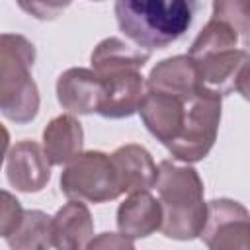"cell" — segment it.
Instances as JSON below:
<instances>
[{"instance_id": "1", "label": "cell", "mask_w": 250, "mask_h": 250, "mask_svg": "<svg viewBox=\"0 0 250 250\" xmlns=\"http://www.w3.org/2000/svg\"><path fill=\"white\" fill-rule=\"evenodd\" d=\"M221 94L203 82L184 88L146 86L139 115L148 133L182 162H199L213 148L221 125Z\"/></svg>"}, {"instance_id": "2", "label": "cell", "mask_w": 250, "mask_h": 250, "mask_svg": "<svg viewBox=\"0 0 250 250\" xmlns=\"http://www.w3.org/2000/svg\"><path fill=\"white\" fill-rule=\"evenodd\" d=\"M162 203L160 232L174 240H191L201 234L207 219L203 201V180L193 166L162 160L154 182Z\"/></svg>"}, {"instance_id": "3", "label": "cell", "mask_w": 250, "mask_h": 250, "mask_svg": "<svg viewBox=\"0 0 250 250\" xmlns=\"http://www.w3.org/2000/svg\"><path fill=\"white\" fill-rule=\"evenodd\" d=\"M195 12L197 0H115L119 29L146 51L176 43L191 27Z\"/></svg>"}, {"instance_id": "4", "label": "cell", "mask_w": 250, "mask_h": 250, "mask_svg": "<svg viewBox=\"0 0 250 250\" xmlns=\"http://www.w3.org/2000/svg\"><path fill=\"white\" fill-rule=\"evenodd\" d=\"M35 45L20 33L0 37V109L14 123H29L39 111V88L31 76Z\"/></svg>"}, {"instance_id": "5", "label": "cell", "mask_w": 250, "mask_h": 250, "mask_svg": "<svg viewBox=\"0 0 250 250\" xmlns=\"http://www.w3.org/2000/svg\"><path fill=\"white\" fill-rule=\"evenodd\" d=\"M238 37L232 27L211 18L188 51L199 80L221 96L234 90L236 74L248 57L244 49H238Z\"/></svg>"}, {"instance_id": "6", "label": "cell", "mask_w": 250, "mask_h": 250, "mask_svg": "<svg viewBox=\"0 0 250 250\" xmlns=\"http://www.w3.org/2000/svg\"><path fill=\"white\" fill-rule=\"evenodd\" d=\"M61 191L68 199L88 203L113 201L125 193L111 154L102 150H86L72 158L61 172Z\"/></svg>"}, {"instance_id": "7", "label": "cell", "mask_w": 250, "mask_h": 250, "mask_svg": "<svg viewBox=\"0 0 250 250\" xmlns=\"http://www.w3.org/2000/svg\"><path fill=\"white\" fill-rule=\"evenodd\" d=\"M199 238L211 250H250V211L229 197L211 199Z\"/></svg>"}, {"instance_id": "8", "label": "cell", "mask_w": 250, "mask_h": 250, "mask_svg": "<svg viewBox=\"0 0 250 250\" xmlns=\"http://www.w3.org/2000/svg\"><path fill=\"white\" fill-rule=\"evenodd\" d=\"M4 170L10 186L23 193H37L51 180V162L43 146L27 139L6 152Z\"/></svg>"}, {"instance_id": "9", "label": "cell", "mask_w": 250, "mask_h": 250, "mask_svg": "<svg viewBox=\"0 0 250 250\" xmlns=\"http://www.w3.org/2000/svg\"><path fill=\"white\" fill-rule=\"evenodd\" d=\"M104 94L100 100L98 113L105 119H123L139 113L141 100L146 90V80L141 70H121L102 78Z\"/></svg>"}, {"instance_id": "10", "label": "cell", "mask_w": 250, "mask_h": 250, "mask_svg": "<svg viewBox=\"0 0 250 250\" xmlns=\"http://www.w3.org/2000/svg\"><path fill=\"white\" fill-rule=\"evenodd\" d=\"M104 94V82L94 68L72 66L57 78V100L74 115L98 113Z\"/></svg>"}, {"instance_id": "11", "label": "cell", "mask_w": 250, "mask_h": 250, "mask_svg": "<svg viewBox=\"0 0 250 250\" xmlns=\"http://www.w3.org/2000/svg\"><path fill=\"white\" fill-rule=\"evenodd\" d=\"M53 246L61 250H80L88 248L94 238L92 213L80 199H68L51 221Z\"/></svg>"}, {"instance_id": "12", "label": "cell", "mask_w": 250, "mask_h": 250, "mask_svg": "<svg viewBox=\"0 0 250 250\" xmlns=\"http://www.w3.org/2000/svg\"><path fill=\"white\" fill-rule=\"evenodd\" d=\"M117 229L129 238H145L162 227V203L148 189L133 191L117 207Z\"/></svg>"}, {"instance_id": "13", "label": "cell", "mask_w": 250, "mask_h": 250, "mask_svg": "<svg viewBox=\"0 0 250 250\" xmlns=\"http://www.w3.org/2000/svg\"><path fill=\"white\" fill-rule=\"evenodd\" d=\"M84 129L74 113L57 115L43 129V150L53 166H66L82 152Z\"/></svg>"}, {"instance_id": "14", "label": "cell", "mask_w": 250, "mask_h": 250, "mask_svg": "<svg viewBox=\"0 0 250 250\" xmlns=\"http://www.w3.org/2000/svg\"><path fill=\"white\" fill-rule=\"evenodd\" d=\"M111 160L117 168L125 193L154 188L158 166L154 164L150 152L145 146L135 145V143L123 145L111 152Z\"/></svg>"}, {"instance_id": "15", "label": "cell", "mask_w": 250, "mask_h": 250, "mask_svg": "<svg viewBox=\"0 0 250 250\" xmlns=\"http://www.w3.org/2000/svg\"><path fill=\"white\" fill-rule=\"evenodd\" d=\"M148 59H150V51H146L139 45H131L119 37L102 39L90 55L92 68L96 70V74L100 78L113 74V72L131 70V68L143 70V66L146 64Z\"/></svg>"}, {"instance_id": "16", "label": "cell", "mask_w": 250, "mask_h": 250, "mask_svg": "<svg viewBox=\"0 0 250 250\" xmlns=\"http://www.w3.org/2000/svg\"><path fill=\"white\" fill-rule=\"evenodd\" d=\"M51 221L47 213L39 209H25L20 227L6 238L8 246L14 250H43L53 246Z\"/></svg>"}, {"instance_id": "17", "label": "cell", "mask_w": 250, "mask_h": 250, "mask_svg": "<svg viewBox=\"0 0 250 250\" xmlns=\"http://www.w3.org/2000/svg\"><path fill=\"white\" fill-rule=\"evenodd\" d=\"M213 18L238 35L250 33V0H213Z\"/></svg>"}, {"instance_id": "18", "label": "cell", "mask_w": 250, "mask_h": 250, "mask_svg": "<svg viewBox=\"0 0 250 250\" xmlns=\"http://www.w3.org/2000/svg\"><path fill=\"white\" fill-rule=\"evenodd\" d=\"M16 2L25 14L41 21L59 18L72 4V0H16Z\"/></svg>"}, {"instance_id": "19", "label": "cell", "mask_w": 250, "mask_h": 250, "mask_svg": "<svg viewBox=\"0 0 250 250\" xmlns=\"http://www.w3.org/2000/svg\"><path fill=\"white\" fill-rule=\"evenodd\" d=\"M25 209H21V203L8 191H2V207H0V234L6 240L21 223Z\"/></svg>"}, {"instance_id": "20", "label": "cell", "mask_w": 250, "mask_h": 250, "mask_svg": "<svg viewBox=\"0 0 250 250\" xmlns=\"http://www.w3.org/2000/svg\"><path fill=\"white\" fill-rule=\"evenodd\" d=\"M88 248H135V240L125 236L123 232H102L98 238H92Z\"/></svg>"}, {"instance_id": "21", "label": "cell", "mask_w": 250, "mask_h": 250, "mask_svg": "<svg viewBox=\"0 0 250 250\" xmlns=\"http://www.w3.org/2000/svg\"><path fill=\"white\" fill-rule=\"evenodd\" d=\"M234 90L246 100L250 102V55L246 57V61L242 62L238 74H236V82H234Z\"/></svg>"}, {"instance_id": "22", "label": "cell", "mask_w": 250, "mask_h": 250, "mask_svg": "<svg viewBox=\"0 0 250 250\" xmlns=\"http://www.w3.org/2000/svg\"><path fill=\"white\" fill-rule=\"evenodd\" d=\"M244 51H246V53L250 55V33H248V35L244 37Z\"/></svg>"}, {"instance_id": "23", "label": "cell", "mask_w": 250, "mask_h": 250, "mask_svg": "<svg viewBox=\"0 0 250 250\" xmlns=\"http://www.w3.org/2000/svg\"><path fill=\"white\" fill-rule=\"evenodd\" d=\"M92 2H102V0H92Z\"/></svg>"}]
</instances>
